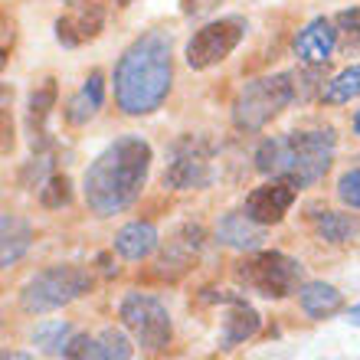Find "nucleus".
I'll list each match as a JSON object with an SVG mask.
<instances>
[{"instance_id": "6e6552de", "label": "nucleus", "mask_w": 360, "mask_h": 360, "mask_svg": "<svg viewBox=\"0 0 360 360\" xmlns=\"http://www.w3.org/2000/svg\"><path fill=\"white\" fill-rule=\"evenodd\" d=\"M246 37V20L223 17L213 20L207 27H200L187 43V66L190 69H210L239 46V39Z\"/></svg>"}, {"instance_id": "39448f33", "label": "nucleus", "mask_w": 360, "mask_h": 360, "mask_svg": "<svg viewBox=\"0 0 360 360\" xmlns=\"http://www.w3.org/2000/svg\"><path fill=\"white\" fill-rule=\"evenodd\" d=\"M89 288H92V275L82 266H49L23 285L20 308L27 314H49L82 298Z\"/></svg>"}, {"instance_id": "2eb2a0df", "label": "nucleus", "mask_w": 360, "mask_h": 360, "mask_svg": "<svg viewBox=\"0 0 360 360\" xmlns=\"http://www.w3.org/2000/svg\"><path fill=\"white\" fill-rule=\"evenodd\" d=\"M53 105H56V82L46 79L39 89H33L30 95V105H27V124H30V141L33 148H46L49 144V134H46V118L53 112Z\"/></svg>"}, {"instance_id": "7ed1b4c3", "label": "nucleus", "mask_w": 360, "mask_h": 360, "mask_svg": "<svg viewBox=\"0 0 360 360\" xmlns=\"http://www.w3.org/2000/svg\"><path fill=\"white\" fill-rule=\"evenodd\" d=\"M334 131H292L285 138H269L256 151V167L266 177H292L298 187H311L331 171Z\"/></svg>"}, {"instance_id": "a211bd4d", "label": "nucleus", "mask_w": 360, "mask_h": 360, "mask_svg": "<svg viewBox=\"0 0 360 360\" xmlns=\"http://www.w3.org/2000/svg\"><path fill=\"white\" fill-rule=\"evenodd\" d=\"M102 72H89L86 86L79 89V95H72L66 105V118L69 124H86L98 108H102Z\"/></svg>"}, {"instance_id": "aec40b11", "label": "nucleus", "mask_w": 360, "mask_h": 360, "mask_svg": "<svg viewBox=\"0 0 360 360\" xmlns=\"http://www.w3.org/2000/svg\"><path fill=\"white\" fill-rule=\"evenodd\" d=\"M314 229L328 243H351L360 233V219L351 217V213H331V210H324V213L314 217Z\"/></svg>"}, {"instance_id": "cd10ccee", "label": "nucleus", "mask_w": 360, "mask_h": 360, "mask_svg": "<svg viewBox=\"0 0 360 360\" xmlns=\"http://www.w3.org/2000/svg\"><path fill=\"white\" fill-rule=\"evenodd\" d=\"M219 0H184V13H190V17H200V13H207V10H213Z\"/></svg>"}, {"instance_id": "393cba45", "label": "nucleus", "mask_w": 360, "mask_h": 360, "mask_svg": "<svg viewBox=\"0 0 360 360\" xmlns=\"http://www.w3.org/2000/svg\"><path fill=\"white\" fill-rule=\"evenodd\" d=\"M69 197H72L69 177H59V174H53V177L46 180V187H39V200H43V207H49V210L69 203Z\"/></svg>"}, {"instance_id": "f8f14e48", "label": "nucleus", "mask_w": 360, "mask_h": 360, "mask_svg": "<svg viewBox=\"0 0 360 360\" xmlns=\"http://www.w3.org/2000/svg\"><path fill=\"white\" fill-rule=\"evenodd\" d=\"M210 180H213V171H210L207 154L193 151V148L190 151L177 148V158L164 171V184L174 190H200V187H207Z\"/></svg>"}, {"instance_id": "c756f323", "label": "nucleus", "mask_w": 360, "mask_h": 360, "mask_svg": "<svg viewBox=\"0 0 360 360\" xmlns=\"http://www.w3.org/2000/svg\"><path fill=\"white\" fill-rule=\"evenodd\" d=\"M108 4H115V7H128L131 0H108Z\"/></svg>"}, {"instance_id": "423d86ee", "label": "nucleus", "mask_w": 360, "mask_h": 360, "mask_svg": "<svg viewBox=\"0 0 360 360\" xmlns=\"http://www.w3.org/2000/svg\"><path fill=\"white\" fill-rule=\"evenodd\" d=\"M236 278L262 298H288L302 288V262L285 252H256L236 266Z\"/></svg>"}, {"instance_id": "c85d7f7f", "label": "nucleus", "mask_w": 360, "mask_h": 360, "mask_svg": "<svg viewBox=\"0 0 360 360\" xmlns=\"http://www.w3.org/2000/svg\"><path fill=\"white\" fill-rule=\"evenodd\" d=\"M347 321H351L354 328H360V304H354L351 311H347Z\"/></svg>"}, {"instance_id": "7c9ffc66", "label": "nucleus", "mask_w": 360, "mask_h": 360, "mask_svg": "<svg viewBox=\"0 0 360 360\" xmlns=\"http://www.w3.org/2000/svg\"><path fill=\"white\" fill-rule=\"evenodd\" d=\"M354 131H357V134H360V112H357V115H354Z\"/></svg>"}, {"instance_id": "f3484780", "label": "nucleus", "mask_w": 360, "mask_h": 360, "mask_svg": "<svg viewBox=\"0 0 360 360\" xmlns=\"http://www.w3.org/2000/svg\"><path fill=\"white\" fill-rule=\"evenodd\" d=\"M259 311L252 308V304H246L243 298H236L233 302V308H229V314L223 318V334H219V344L223 347H236V344H246L252 334L259 331Z\"/></svg>"}, {"instance_id": "6ab92c4d", "label": "nucleus", "mask_w": 360, "mask_h": 360, "mask_svg": "<svg viewBox=\"0 0 360 360\" xmlns=\"http://www.w3.org/2000/svg\"><path fill=\"white\" fill-rule=\"evenodd\" d=\"M30 239H33V229L30 223H23L13 213H4V252H0V266L10 269L23 252L30 249Z\"/></svg>"}, {"instance_id": "9b49d317", "label": "nucleus", "mask_w": 360, "mask_h": 360, "mask_svg": "<svg viewBox=\"0 0 360 360\" xmlns=\"http://www.w3.org/2000/svg\"><path fill=\"white\" fill-rule=\"evenodd\" d=\"M334 49H338V30H334L331 20H324V17L311 20L295 37V56L302 59L304 66H324Z\"/></svg>"}, {"instance_id": "a878e982", "label": "nucleus", "mask_w": 360, "mask_h": 360, "mask_svg": "<svg viewBox=\"0 0 360 360\" xmlns=\"http://www.w3.org/2000/svg\"><path fill=\"white\" fill-rule=\"evenodd\" d=\"M98 341H102L108 360H128V357H131V344H128V338H124L122 331H115V328L102 331V338H98Z\"/></svg>"}, {"instance_id": "ddd939ff", "label": "nucleus", "mask_w": 360, "mask_h": 360, "mask_svg": "<svg viewBox=\"0 0 360 360\" xmlns=\"http://www.w3.org/2000/svg\"><path fill=\"white\" fill-rule=\"evenodd\" d=\"M158 243H161L158 229L151 223H144V219H134V223H128V226H122L115 233V252L122 259H128V262L148 259L158 249Z\"/></svg>"}, {"instance_id": "1a4fd4ad", "label": "nucleus", "mask_w": 360, "mask_h": 360, "mask_svg": "<svg viewBox=\"0 0 360 360\" xmlns=\"http://www.w3.org/2000/svg\"><path fill=\"white\" fill-rule=\"evenodd\" d=\"M298 184L292 177H272L269 184L256 187L246 197V213L256 219L259 226H272V223H282L285 213L292 210L295 197H298Z\"/></svg>"}, {"instance_id": "9d476101", "label": "nucleus", "mask_w": 360, "mask_h": 360, "mask_svg": "<svg viewBox=\"0 0 360 360\" xmlns=\"http://www.w3.org/2000/svg\"><path fill=\"white\" fill-rule=\"evenodd\" d=\"M102 23H105L102 7H98L95 0H79V4H72V7L56 20V39L63 46L76 49L98 37V33H102Z\"/></svg>"}, {"instance_id": "bb28decb", "label": "nucleus", "mask_w": 360, "mask_h": 360, "mask_svg": "<svg viewBox=\"0 0 360 360\" xmlns=\"http://www.w3.org/2000/svg\"><path fill=\"white\" fill-rule=\"evenodd\" d=\"M338 197L341 203H347L351 210H360V167L357 171H347L338 180Z\"/></svg>"}, {"instance_id": "b1692460", "label": "nucleus", "mask_w": 360, "mask_h": 360, "mask_svg": "<svg viewBox=\"0 0 360 360\" xmlns=\"http://www.w3.org/2000/svg\"><path fill=\"white\" fill-rule=\"evenodd\" d=\"M66 321H53V324H39L37 328V341H39V347L46 354H63L66 351Z\"/></svg>"}, {"instance_id": "dca6fc26", "label": "nucleus", "mask_w": 360, "mask_h": 360, "mask_svg": "<svg viewBox=\"0 0 360 360\" xmlns=\"http://www.w3.org/2000/svg\"><path fill=\"white\" fill-rule=\"evenodd\" d=\"M298 304H302V311L308 318H331L334 311H341L344 308V295L328 282H304L298 288Z\"/></svg>"}, {"instance_id": "4be33fe9", "label": "nucleus", "mask_w": 360, "mask_h": 360, "mask_svg": "<svg viewBox=\"0 0 360 360\" xmlns=\"http://www.w3.org/2000/svg\"><path fill=\"white\" fill-rule=\"evenodd\" d=\"M63 357L66 360H108V354H105L102 341H95L89 334H76V338L66 344Z\"/></svg>"}, {"instance_id": "5701e85b", "label": "nucleus", "mask_w": 360, "mask_h": 360, "mask_svg": "<svg viewBox=\"0 0 360 360\" xmlns=\"http://www.w3.org/2000/svg\"><path fill=\"white\" fill-rule=\"evenodd\" d=\"M334 27H338V43L341 46H357L360 43V7H351V10H341L334 17Z\"/></svg>"}, {"instance_id": "f03ea898", "label": "nucleus", "mask_w": 360, "mask_h": 360, "mask_svg": "<svg viewBox=\"0 0 360 360\" xmlns=\"http://www.w3.org/2000/svg\"><path fill=\"white\" fill-rule=\"evenodd\" d=\"M174 63L171 37L151 30L122 53L115 66V102L124 115H151L158 112L171 92Z\"/></svg>"}, {"instance_id": "4468645a", "label": "nucleus", "mask_w": 360, "mask_h": 360, "mask_svg": "<svg viewBox=\"0 0 360 360\" xmlns=\"http://www.w3.org/2000/svg\"><path fill=\"white\" fill-rule=\"evenodd\" d=\"M217 239L229 249H256L262 243V226L249 217L246 210L243 213H226L217 223Z\"/></svg>"}, {"instance_id": "f257e3e1", "label": "nucleus", "mask_w": 360, "mask_h": 360, "mask_svg": "<svg viewBox=\"0 0 360 360\" xmlns=\"http://www.w3.org/2000/svg\"><path fill=\"white\" fill-rule=\"evenodd\" d=\"M151 171V144L138 134H124L105 148L86 171L82 193L95 217H115L141 197Z\"/></svg>"}, {"instance_id": "412c9836", "label": "nucleus", "mask_w": 360, "mask_h": 360, "mask_svg": "<svg viewBox=\"0 0 360 360\" xmlns=\"http://www.w3.org/2000/svg\"><path fill=\"white\" fill-rule=\"evenodd\" d=\"M321 98L328 105H347L351 98H360V63L357 66H347L344 72H338V76L324 86Z\"/></svg>"}, {"instance_id": "0eeeda50", "label": "nucleus", "mask_w": 360, "mask_h": 360, "mask_svg": "<svg viewBox=\"0 0 360 360\" xmlns=\"http://www.w3.org/2000/svg\"><path fill=\"white\" fill-rule=\"evenodd\" d=\"M118 318L148 354H158L171 344V314L154 295L128 292L118 304Z\"/></svg>"}, {"instance_id": "20e7f679", "label": "nucleus", "mask_w": 360, "mask_h": 360, "mask_svg": "<svg viewBox=\"0 0 360 360\" xmlns=\"http://www.w3.org/2000/svg\"><path fill=\"white\" fill-rule=\"evenodd\" d=\"M295 98V79L288 72H275V76L252 79L239 89L236 102H233V124L239 131H262L272 118L292 105Z\"/></svg>"}]
</instances>
